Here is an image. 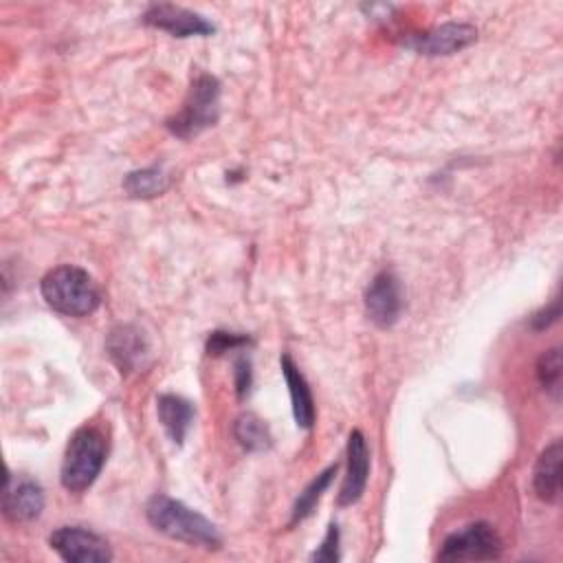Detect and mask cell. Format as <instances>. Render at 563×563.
I'll return each instance as SVG.
<instances>
[{"instance_id":"22","label":"cell","mask_w":563,"mask_h":563,"mask_svg":"<svg viewBox=\"0 0 563 563\" xmlns=\"http://www.w3.org/2000/svg\"><path fill=\"white\" fill-rule=\"evenodd\" d=\"M556 317H559V299H554V303L550 306V310H543V312H539V314L532 317V328L543 330V328H548L552 321H556Z\"/></svg>"},{"instance_id":"23","label":"cell","mask_w":563,"mask_h":563,"mask_svg":"<svg viewBox=\"0 0 563 563\" xmlns=\"http://www.w3.org/2000/svg\"><path fill=\"white\" fill-rule=\"evenodd\" d=\"M238 367V394L244 396L249 391V385H251V367H249V361L246 358H240L235 363Z\"/></svg>"},{"instance_id":"14","label":"cell","mask_w":563,"mask_h":563,"mask_svg":"<svg viewBox=\"0 0 563 563\" xmlns=\"http://www.w3.org/2000/svg\"><path fill=\"white\" fill-rule=\"evenodd\" d=\"M532 486L539 499L554 504L561 493V440L545 446L534 464Z\"/></svg>"},{"instance_id":"5","label":"cell","mask_w":563,"mask_h":563,"mask_svg":"<svg viewBox=\"0 0 563 563\" xmlns=\"http://www.w3.org/2000/svg\"><path fill=\"white\" fill-rule=\"evenodd\" d=\"M504 543L486 521H475L451 532L438 552V561H490L499 559Z\"/></svg>"},{"instance_id":"10","label":"cell","mask_w":563,"mask_h":563,"mask_svg":"<svg viewBox=\"0 0 563 563\" xmlns=\"http://www.w3.org/2000/svg\"><path fill=\"white\" fill-rule=\"evenodd\" d=\"M2 510H4V517L13 523H26L37 519L44 510L42 486L29 477H18L7 473Z\"/></svg>"},{"instance_id":"3","label":"cell","mask_w":563,"mask_h":563,"mask_svg":"<svg viewBox=\"0 0 563 563\" xmlns=\"http://www.w3.org/2000/svg\"><path fill=\"white\" fill-rule=\"evenodd\" d=\"M108 455V444L95 424L79 427L66 444L59 482L68 493H84L99 477Z\"/></svg>"},{"instance_id":"4","label":"cell","mask_w":563,"mask_h":563,"mask_svg":"<svg viewBox=\"0 0 563 563\" xmlns=\"http://www.w3.org/2000/svg\"><path fill=\"white\" fill-rule=\"evenodd\" d=\"M220 117V81L213 75L200 73L189 88L183 108L167 119L172 134L180 139H191L202 130L211 128Z\"/></svg>"},{"instance_id":"17","label":"cell","mask_w":563,"mask_h":563,"mask_svg":"<svg viewBox=\"0 0 563 563\" xmlns=\"http://www.w3.org/2000/svg\"><path fill=\"white\" fill-rule=\"evenodd\" d=\"M233 435L246 451H266L273 442L268 427L255 413H240L233 422Z\"/></svg>"},{"instance_id":"8","label":"cell","mask_w":563,"mask_h":563,"mask_svg":"<svg viewBox=\"0 0 563 563\" xmlns=\"http://www.w3.org/2000/svg\"><path fill=\"white\" fill-rule=\"evenodd\" d=\"M477 40V29L464 22H444L424 33L411 35L405 44L420 55H453Z\"/></svg>"},{"instance_id":"9","label":"cell","mask_w":563,"mask_h":563,"mask_svg":"<svg viewBox=\"0 0 563 563\" xmlns=\"http://www.w3.org/2000/svg\"><path fill=\"white\" fill-rule=\"evenodd\" d=\"M143 22L147 26L167 31L174 37H191V35H211L213 33V24L207 22L200 13L178 7V4H169V2L150 4L143 13Z\"/></svg>"},{"instance_id":"12","label":"cell","mask_w":563,"mask_h":563,"mask_svg":"<svg viewBox=\"0 0 563 563\" xmlns=\"http://www.w3.org/2000/svg\"><path fill=\"white\" fill-rule=\"evenodd\" d=\"M106 350H108V356L112 358V363L119 367V372L130 374V372H136L139 367H143L145 356H147V341L136 325L121 323L110 330Z\"/></svg>"},{"instance_id":"16","label":"cell","mask_w":563,"mask_h":563,"mask_svg":"<svg viewBox=\"0 0 563 563\" xmlns=\"http://www.w3.org/2000/svg\"><path fill=\"white\" fill-rule=\"evenodd\" d=\"M169 187V176L161 167H145L130 172L123 180V189L132 198H154Z\"/></svg>"},{"instance_id":"1","label":"cell","mask_w":563,"mask_h":563,"mask_svg":"<svg viewBox=\"0 0 563 563\" xmlns=\"http://www.w3.org/2000/svg\"><path fill=\"white\" fill-rule=\"evenodd\" d=\"M145 517L156 532L183 541L187 545L209 550L222 545V534L213 521H209L205 515L169 495H154L145 504Z\"/></svg>"},{"instance_id":"13","label":"cell","mask_w":563,"mask_h":563,"mask_svg":"<svg viewBox=\"0 0 563 563\" xmlns=\"http://www.w3.org/2000/svg\"><path fill=\"white\" fill-rule=\"evenodd\" d=\"M279 365H282L284 380L288 385L295 422L301 429H310L314 424V400H312V391L308 387V380L288 354H284L279 358Z\"/></svg>"},{"instance_id":"20","label":"cell","mask_w":563,"mask_h":563,"mask_svg":"<svg viewBox=\"0 0 563 563\" xmlns=\"http://www.w3.org/2000/svg\"><path fill=\"white\" fill-rule=\"evenodd\" d=\"M251 339L244 336V334H233V332H211L209 339H207V352L218 356L222 352H229V350H235V347H242V345H249Z\"/></svg>"},{"instance_id":"19","label":"cell","mask_w":563,"mask_h":563,"mask_svg":"<svg viewBox=\"0 0 563 563\" xmlns=\"http://www.w3.org/2000/svg\"><path fill=\"white\" fill-rule=\"evenodd\" d=\"M537 378L545 391L559 398V391H561V350L559 347H550L539 356Z\"/></svg>"},{"instance_id":"21","label":"cell","mask_w":563,"mask_h":563,"mask_svg":"<svg viewBox=\"0 0 563 563\" xmlns=\"http://www.w3.org/2000/svg\"><path fill=\"white\" fill-rule=\"evenodd\" d=\"M312 561H325V563L339 561V526L336 523L328 526V532H325L319 550L312 554Z\"/></svg>"},{"instance_id":"6","label":"cell","mask_w":563,"mask_h":563,"mask_svg":"<svg viewBox=\"0 0 563 563\" xmlns=\"http://www.w3.org/2000/svg\"><path fill=\"white\" fill-rule=\"evenodd\" d=\"M51 548L68 563H106L112 559L103 537L79 526H62L48 537Z\"/></svg>"},{"instance_id":"2","label":"cell","mask_w":563,"mask_h":563,"mask_svg":"<svg viewBox=\"0 0 563 563\" xmlns=\"http://www.w3.org/2000/svg\"><path fill=\"white\" fill-rule=\"evenodd\" d=\"M40 290L44 301L66 317H88L101 303V295L92 277L73 264L51 268L40 282Z\"/></svg>"},{"instance_id":"11","label":"cell","mask_w":563,"mask_h":563,"mask_svg":"<svg viewBox=\"0 0 563 563\" xmlns=\"http://www.w3.org/2000/svg\"><path fill=\"white\" fill-rule=\"evenodd\" d=\"M345 455H347V471L339 490V506H352L356 504L367 486V475H369V449L365 442L363 431L354 429L347 438V446H345Z\"/></svg>"},{"instance_id":"7","label":"cell","mask_w":563,"mask_h":563,"mask_svg":"<svg viewBox=\"0 0 563 563\" xmlns=\"http://www.w3.org/2000/svg\"><path fill=\"white\" fill-rule=\"evenodd\" d=\"M365 310L374 325L391 328L402 312V290L400 282L391 271H380L374 275L365 290Z\"/></svg>"},{"instance_id":"15","label":"cell","mask_w":563,"mask_h":563,"mask_svg":"<svg viewBox=\"0 0 563 563\" xmlns=\"http://www.w3.org/2000/svg\"><path fill=\"white\" fill-rule=\"evenodd\" d=\"M156 413L158 420L163 424V429L167 431V435L176 442L183 444L191 422H194V405L176 394H161L156 398Z\"/></svg>"},{"instance_id":"18","label":"cell","mask_w":563,"mask_h":563,"mask_svg":"<svg viewBox=\"0 0 563 563\" xmlns=\"http://www.w3.org/2000/svg\"><path fill=\"white\" fill-rule=\"evenodd\" d=\"M334 473H336V464H330L325 471H321V473L299 493V497H297V501H295V506H292L290 526L303 521V519L314 510V506H317V501L321 499L323 490L330 486Z\"/></svg>"}]
</instances>
